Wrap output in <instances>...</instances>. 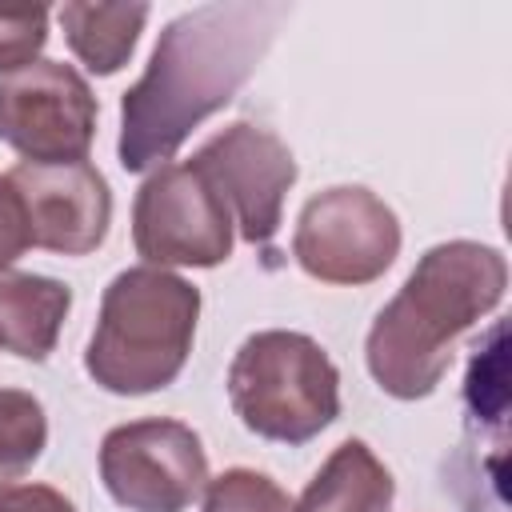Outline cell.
<instances>
[{
  "instance_id": "12",
  "label": "cell",
  "mask_w": 512,
  "mask_h": 512,
  "mask_svg": "<svg viewBox=\"0 0 512 512\" xmlns=\"http://www.w3.org/2000/svg\"><path fill=\"white\" fill-rule=\"evenodd\" d=\"M396 480L364 440H344L308 480L292 512H388Z\"/></svg>"
},
{
  "instance_id": "9",
  "label": "cell",
  "mask_w": 512,
  "mask_h": 512,
  "mask_svg": "<svg viewBox=\"0 0 512 512\" xmlns=\"http://www.w3.org/2000/svg\"><path fill=\"white\" fill-rule=\"evenodd\" d=\"M188 164L224 200L240 240L268 248L272 236L280 232L284 196L296 184L292 148L276 132L236 120V124L220 128L216 136H208Z\"/></svg>"
},
{
  "instance_id": "3",
  "label": "cell",
  "mask_w": 512,
  "mask_h": 512,
  "mask_svg": "<svg viewBox=\"0 0 512 512\" xmlns=\"http://www.w3.org/2000/svg\"><path fill=\"white\" fill-rule=\"evenodd\" d=\"M200 288L152 264L124 268L100 296L84 372L112 396H148L168 388L192 352Z\"/></svg>"
},
{
  "instance_id": "10",
  "label": "cell",
  "mask_w": 512,
  "mask_h": 512,
  "mask_svg": "<svg viewBox=\"0 0 512 512\" xmlns=\"http://www.w3.org/2000/svg\"><path fill=\"white\" fill-rule=\"evenodd\" d=\"M12 184L32 248L60 256H88L104 244L112 224V188L104 172L88 160L76 164H12L4 172Z\"/></svg>"
},
{
  "instance_id": "4",
  "label": "cell",
  "mask_w": 512,
  "mask_h": 512,
  "mask_svg": "<svg viewBox=\"0 0 512 512\" xmlns=\"http://www.w3.org/2000/svg\"><path fill=\"white\" fill-rule=\"evenodd\" d=\"M228 400L252 436L296 448L340 416V372L312 336L264 328L236 348Z\"/></svg>"
},
{
  "instance_id": "1",
  "label": "cell",
  "mask_w": 512,
  "mask_h": 512,
  "mask_svg": "<svg viewBox=\"0 0 512 512\" xmlns=\"http://www.w3.org/2000/svg\"><path fill=\"white\" fill-rule=\"evenodd\" d=\"M288 16L292 4L280 0H224L168 20L144 76L120 96L116 156L124 172L160 168L192 128L232 104Z\"/></svg>"
},
{
  "instance_id": "11",
  "label": "cell",
  "mask_w": 512,
  "mask_h": 512,
  "mask_svg": "<svg viewBox=\"0 0 512 512\" xmlns=\"http://www.w3.org/2000/svg\"><path fill=\"white\" fill-rule=\"evenodd\" d=\"M72 288L56 276L0 272V348L20 360L44 364L56 352Z\"/></svg>"
},
{
  "instance_id": "5",
  "label": "cell",
  "mask_w": 512,
  "mask_h": 512,
  "mask_svg": "<svg viewBox=\"0 0 512 512\" xmlns=\"http://www.w3.org/2000/svg\"><path fill=\"white\" fill-rule=\"evenodd\" d=\"M296 264L320 284H372L400 256L396 212L360 184H336L316 192L292 232Z\"/></svg>"
},
{
  "instance_id": "15",
  "label": "cell",
  "mask_w": 512,
  "mask_h": 512,
  "mask_svg": "<svg viewBox=\"0 0 512 512\" xmlns=\"http://www.w3.org/2000/svg\"><path fill=\"white\" fill-rule=\"evenodd\" d=\"M200 512H292V500L272 476L256 468H228L204 484Z\"/></svg>"
},
{
  "instance_id": "17",
  "label": "cell",
  "mask_w": 512,
  "mask_h": 512,
  "mask_svg": "<svg viewBox=\"0 0 512 512\" xmlns=\"http://www.w3.org/2000/svg\"><path fill=\"white\" fill-rule=\"evenodd\" d=\"M28 248H32V240H28L24 208L12 192V184L0 176V272H8Z\"/></svg>"
},
{
  "instance_id": "14",
  "label": "cell",
  "mask_w": 512,
  "mask_h": 512,
  "mask_svg": "<svg viewBox=\"0 0 512 512\" xmlns=\"http://www.w3.org/2000/svg\"><path fill=\"white\" fill-rule=\"evenodd\" d=\"M48 444L44 404L24 388H0V484L24 476Z\"/></svg>"
},
{
  "instance_id": "16",
  "label": "cell",
  "mask_w": 512,
  "mask_h": 512,
  "mask_svg": "<svg viewBox=\"0 0 512 512\" xmlns=\"http://www.w3.org/2000/svg\"><path fill=\"white\" fill-rule=\"evenodd\" d=\"M48 44V8H0V72H20Z\"/></svg>"
},
{
  "instance_id": "8",
  "label": "cell",
  "mask_w": 512,
  "mask_h": 512,
  "mask_svg": "<svg viewBox=\"0 0 512 512\" xmlns=\"http://www.w3.org/2000/svg\"><path fill=\"white\" fill-rule=\"evenodd\" d=\"M100 104L64 60H32L0 80V140L28 164L88 160Z\"/></svg>"
},
{
  "instance_id": "13",
  "label": "cell",
  "mask_w": 512,
  "mask_h": 512,
  "mask_svg": "<svg viewBox=\"0 0 512 512\" xmlns=\"http://www.w3.org/2000/svg\"><path fill=\"white\" fill-rule=\"evenodd\" d=\"M148 4H88V0H68L56 8V20L64 28V40L72 56L96 72L112 76L132 60V48L148 24Z\"/></svg>"
},
{
  "instance_id": "6",
  "label": "cell",
  "mask_w": 512,
  "mask_h": 512,
  "mask_svg": "<svg viewBox=\"0 0 512 512\" xmlns=\"http://www.w3.org/2000/svg\"><path fill=\"white\" fill-rule=\"evenodd\" d=\"M100 480L128 512H188L208 484V456L184 420H128L100 440Z\"/></svg>"
},
{
  "instance_id": "2",
  "label": "cell",
  "mask_w": 512,
  "mask_h": 512,
  "mask_svg": "<svg viewBox=\"0 0 512 512\" xmlns=\"http://www.w3.org/2000/svg\"><path fill=\"white\" fill-rule=\"evenodd\" d=\"M504 288L508 260L500 248L480 240L428 248L368 328L372 380L396 400L432 396L452 364V344L504 300Z\"/></svg>"
},
{
  "instance_id": "18",
  "label": "cell",
  "mask_w": 512,
  "mask_h": 512,
  "mask_svg": "<svg viewBox=\"0 0 512 512\" xmlns=\"http://www.w3.org/2000/svg\"><path fill=\"white\" fill-rule=\"evenodd\" d=\"M0 512H76L52 484H0Z\"/></svg>"
},
{
  "instance_id": "7",
  "label": "cell",
  "mask_w": 512,
  "mask_h": 512,
  "mask_svg": "<svg viewBox=\"0 0 512 512\" xmlns=\"http://www.w3.org/2000/svg\"><path fill=\"white\" fill-rule=\"evenodd\" d=\"M232 216L184 160L160 164L132 200V244L152 268H216L232 256Z\"/></svg>"
}]
</instances>
